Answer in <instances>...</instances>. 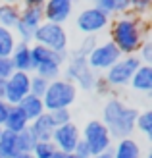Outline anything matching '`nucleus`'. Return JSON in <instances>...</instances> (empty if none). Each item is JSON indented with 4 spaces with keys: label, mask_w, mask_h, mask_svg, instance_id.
<instances>
[{
    "label": "nucleus",
    "mask_w": 152,
    "mask_h": 158,
    "mask_svg": "<svg viewBox=\"0 0 152 158\" xmlns=\"http://www.w3.org/2000/svg\"><path fill=\"white\" fill-rule=\"evenodd\" d=\"M110 41L117 46L123 56L137 54L141 44L148 39V21L133 12L116 15L110 19Z\"/></svg>",
    "instance_id": "obj_1"
},
{
    "label": "nucleus",
    "mask_w": 152,
    "mask_h": 158,
    "mask_svg": "<svg viewBox=\"0 0 152 158\" xmlns=\"http://www.w3.org/2000/svg\"><path fill=\"white\" fill-rule=\"evenodd\" d=\"M139 116V110L133 106H127L121 98L110 97L102 108V118L100 122L108 127L110 135L114 141L131 137L135 131V120Z\"/></svg>",
    "instance_id": "obj_2"
},
{
    "label": "nucleus",
    "mask_w": 152,
    "mask_h": 158,
    "mask_svg": "<svg viewBox=\"0 0 152 158\" xmlns=\"http://www.w3.org/2000/svg\"><path fill=\"white\" fill-rule=\"evenodd\" d=\"M69 50L54 52L41 44H31V58H33V73L44 77L46 81H54L60 77L64 64L68 62Z\"/></svg>",
    "instance_id": "obj_3"
},
{
    "label": "nucleus",
    "mask_w": 152,
    "mask_h": 158,
    "mask_svg": "<svg viewBox=\"0 0 152 158\" xmlns=\"http://www.w3.org/2000/svg\"><path fill=\"white\" fill-rule=\"evenodd\" d=\"M77 87L66 77H58L54 81L48 83L46 91L43 94V104L46 112H52V110H64L75 104L77 100Z\"/></svg>",
    "instance_id": "obj_4"
},
{
    "label": "nucleus",
    "mask_w": 152,
    "mask_h": 158,
    "mask_svg": "<svg viewBox=\"0 0 152 158\" xmlns=\"http://www.w3.org/2000/svg\"><path fill=\"white\" fill-rule=\"evenodd\" d=\"M66 68V79H69L77 89L83 91H92L94 83H97V73L92 72L87 64L85 56H79L77 52H71L68 56V62L64 64Z\"/></svg>",
    "instance_id": "obj_5"
},
{
    "label": "nucleus",
    "mask_w": 152,
    "mask_h": 158,
    "mask_svg": "<svg viewBox=\"0 0 152 158\" xmlns=\"http://www.w3.org/2000/svg\"><path fill=\"white\" fill-rule=\"evenodd\" d=\"M81 141L89 147L92 156L110 151L114 145V139H112L108 127L100 120H89L85 123V127L81 129Z\"/></svg>",
    "instance_id": "obj_6"
},
{
    "label": "nucleus",
    "mask_w": 152,
    "mask_h": 158,
    "mask_svg": "<svg viewBox=\"0 0 152 158\" xmlns=\"http://www.w3.org/2000/svg\"><path fill=\"white\" fill-rule=\"evenodd\" d=\"M33 43L46 46V48H50L54 52H64V50H68L69 37H68V31L64 25L43 21L41 25H39V29L35 31V35H33Z\"/></svg>",
    "instance_id": "obj_7"
},
{
    "label": "nucleus",
    "mask_w": 152,
    "mask_h": 158,
    "mask_svg": "<svg viewBox=\"0 0 152 158\" xmlns=\"http://www.w3.org/2000/svg\"><path fill=\"white\" fill-rule=\"evenodd\" d=\"M141 66V60L137 58V54H129V56H121L110 69L104 72V79L110 85V89H121L127 87L131 81L133 73L137 72V68Z\"/></svg>",
    "instance_id": "obj_8"
},
{
    "label": "nucleus",
    "mask_w": 152,
    "mask_h": 158,
    "mask_svg": "<svg viewBox=\"0 0 152 158\" xmlns=\"http://www.w3.org/2000/svg\"><path fill=\"white\" fill-rule=\"evenodd\" d=\"M121 56L123 54L117 50V46L108 39V41H102L92 48V52L87 56V64H89V68L94 73L106 72V69H110Z\"/></svg>",
    "instance_id": "obj_9"
},
{
    "label": "nucleus",
    "mask_w": 152,
    "mask_h": 158,
    "mask_svg": "<svg viewBox=\"0 0 152 158\" xmlns=\"http://www.w3.org/2000/svg\"><path fill=\"white\" fill-rule=\"evenodd\" d=\"M110 15L100 12L97 6H87L75 18V27L83 35H98L110 25Z\"/></svg>",
    "instance_id": "obj_10"
},
{
    "label": "nucleus",
    "mask_w": 152,
    "mask_h": 158,
    "mask_svg": "<svg viewBox=\"0 0 152 158\" xmlns=\"http://www.w3.org/2000/svg\"><path fill=\"white\" fill-rule=\"evenodd\" d=\"M44 21L43 15V8H23L21 6V14H19V21L15 25L14 33L18 37V41L23 43H33V35L39 29V25Z\"/></svg>",
    "instance_id": "obj_11"
},
{
    "label": "nucleus",
    "mask_w": 152,
    "mask_h": 158,
    "mask_svg": "<svg viewBox=\"0 0 152 158\" xmlns=\"http://www.w3.org/2000/svg\"><path fill=\"white\" fill-rule=\"evenodd\" d=\"M29 85H31V73L25 72H14L8 79H4V93L2 98L10 106H18L21 98L29 94Z\"/></svg>",
    "instance_id": "obj_12"
},
{
    "label": "nucleus",
    "mask_w": 152,
    "mask_h": 158,
    "mask_svg": "<svg viewBox=\"0 0 152 158\" xmlns=\"http://www.w3.org/2000/svg\"><path fill=\"white\" fill-rule=\"evenodd\" d=\"M50 141L54 143L56 151H60V152H73L77 143L81 141V129H79L73 122L64 123V125H60V127L54 129Z\"/></svg>",
    "instance_id": "obj_13"
},
{
    "label": "nucleus",
    "mask_w": 152,
    "mask_h": 158,
    "mask_svg": "<svg viewBox=\"0 0 152 158\" xmlns=\"http://www.w3.org/2000/svg\"><path fill=\"white\" fill-rule=\"evenodd\" d=\"M73 6H75V0H46L43 6L44 21L64 25L69 19L71 12H73Z\"/></svg>",
    "instance_id": "obj_14"
},
{
    "label": "nucleus",
    "mask_w": 152,
    "mask_h": 158,
    "mask_svg": "<svg viewBox=\"0 0 152 158\" xmlns=\"http://www.w3.org/2000/svg\"><path fill=\"white\" fill-rule=\"evenodd\" d=\"M12 66L15 72H25V73H33V58H31V44L18 41L14 46V52L10 54Z\"/></svg>",
    "instance_id": "obj_15"
},
{
    "label": "nucleus",
    "mask_w": 152,
    "mask_h": 158,
    "mask_svg": "<svg viewBox=\"0 0 152 158\" xmlns=\"http://www.w3.org/2000/svg\"><path fill=\"white\" fill-rule=\"evenodd\" d=\"M110 152L114 158H142V148L141 143L133 137H123V139H117L114 141Z\"/></svg>",
    "instance_id": "obj_16"
},
{
    "label": "nucleus",
    "mask_w": 152,
    "mask_h": 158,
    "mask_svg": "<svg viewBox=\"0 0 152 158\" xmlns=\"http://www.w3.org/2000/svg\"><path fill=\"white\" fill-rule=\"evenodd\" d=\"M129 85L133 87V91L148 94L152 91V66L150 64H141L137 68V72L133 73Z\"/></svg>",
    "instance_id": "obj_17"
},
{
    "label": "nucleus",
    "mask_w": 152,
    "mask_h": 158,
    "mask_svg": "<svg viewBox=\"0 0 152 158\" xmlns=\"http://www.w3.org/2000/svg\"><path fill=\"white\" fill-rule=\"evenodd\" d=\"M29 129L33 131V135L37 137V141H50L52 139V133H54V123L50 120L48 112H44L37 118V120H33L29 123Z\"/></svg>",
    "instance_id": "obj_18"
},
{
    "label": "nucleus",
    "mask_w": 152,
    "mask_h": 158,
    "mask_svg": "<svg viewBox=\"0 0 152 158\" xmlns=\"http://www.w3.org/2000/svg\"><path fill=\"white\" fill-rule=\"evenodd\" d=\"M18 108L21 110L23 114H25V118L29 120V123L37 120L41 114H44L46 110H44V104H43V98L41 97H35V94H27L25 98H21V102L18 104Z\"/></svg>",
    "instance_id": "obj_19"
},
{
    "label": "nucleus",
    "mask_w": 152,
    "mask_h": 158,
    "mask_svg": "<svg viewBox=\"0 0 152 158\" xmlns=\"http://www.w3.org/2000/svg\"><path fill=\"white\" fill-rule=\"evenodd\" d=\"M2 127H4L6 131H12V133H15V135H18L19 131H23V129L29 127V120L25 118V114H23L18 106H10V112H8Z\"/></svg>",
    "instance_id": "obj_20"
},
{
    "label": "nucleus",
    "mask_w": 152,
    "mask_h": 158,
    "mask_svg": "<svg viewBox=\"0 0 152 158\" xmlns=\"http://www.w3.org/2000/svg\"><path fill=\"white\" fill-rule=\"evenodd\" d=\"M19 14H21V6L19 4H8L2 2L0 4V25L6 29H15L19 21Z\"/></svg>",
    "instance_id": "obj_21"
},
{
    "label": "nucleus",
    "mask_w": 152,
    "mask_h": 158,
    "mask_svg": "<svg viewBox=\"0 0 152 158\" xmlns=\"http://www.w3.org/2000/svg\"><path fill=\"white\" fill-rule=\"evenodd\" d=\"M18 152V135L4 129L2 137H0V158H14Z\"/></svg>",
    "instance_id": "obj_22"
},
{
    "label": "nucleus",
    "mask_w": 152,
    "mask_h": 158,
    "mask_svg": "<svg viewBox=\"0 0 152 158\" xmlns=\"http://www.w3.org/2000/svg\"><path fill=\"white\" fill-rule=\"evenodd\" d=\"M15 43H18V37L14 31L0 25V58H10Z\"/></svg>",
    "instance_id": "obj_23"
},
{
    "label": "nucleus",
    "mask_w": 152,
    "mask_h": 158,
    "mask_svg": "<svg viewBox=\"0 0 152 158\" xmlns=\"http://www.w3.org/2000/svg\"><path fill=\"white\" fill-rule=\"evenodd\" d=\"M135 129L141 131L145 137H152V112L150 110H142L139 112L137 120H135Z\"/></svg>",
    "instance_id": "obj_24"
},
{
    "label": "nucleus",
    "mask_w": 152,
    "mask_h": 158,
    "mask_svg": "<svg viewBox=\"0 0 152 158\" xmlns=\"http://www.w3.org/2000/svg\"><path fill=\"white\" fill-rule=\"evenodd\" d=\"M37 145V137L33 135V131L29 127L18 133V148L19 152H33V148Z\"/></svg>",
    "instance_id": "obj_25"
},
{
    "label": "nucleus",
    "mask_w": 152,
    "mask_h": 158,
    "mask_svg": "<svg viewBox=\"0 0 152 158\" xmlns=\"http://www.w3.org/2000/svg\"><path fill=\"white\" fill-rule=\"evenodd\" d=\"M54 152H56V147L52 141H37V145L33 148L35 158H52Z\"/></svg>",
    "instance_id": "obj_26"
},
{
    "label": "nucleus",
    "mask_w": 152,
    "mask_h": 158,
    "mask_svg": "<svg viewBox=\"0 0 152 158\" xmlns=\"http://www.w3.org/2000/svg\"><path fill=\"white\" fill-rule=\"evenodd\" d=\"M50 81H46L44 77L41 75H37V73H31V85H29V93L31 94H35V97H41L43 98V94L46 91V87H48Z\"/></svg>",
    "instance_id": "obj_27"
},
{
    "label": "nucleus",
    "mask_w": 152,
    "mask_h": 158,
    "mask_svg": "<svg viewBox=\"0 0 152 158\" xmlns=\"http://www.w3.org/2000/svg\"><path fill=\"white\" fill-rule=\"evenodd\" d=\"M98 44V39H97V35H85V39L81 41V44L77 46V48L73 50V52H77L79 56H89V54L92 52V48Z\"/></svg>",
    "instance_id": "obj_28"
},
{
    "label": "nucleus",
    "mask_w": 152,
    "mask_h": 158,
    "mask_svg": "<svg viewBox=\"0 0 152 158\" xmlns=\"http://www.w3.org/2000/svg\"><path fill=\"white\" fill-rule=\"evenodd\" d=\"M48 116H50V120L54 123V127H60V125L71 122V112H69L68 108H64V110H52V112H48Z\"/></svg>",
    "instance_id": "obj_29"
},
{
    "label": "nucleus",
    "mask_w": 152,
    "mask_h": 158,
    "mask_svg": "<svg viewBox=\"0 0 152 158\" xmlns=\"http://www.w3.org/2000/svg\"><path fill=\"white\" fill-rule=\"evenodd\" d=\"M137 58L141 60V64H150L152 66V41H150V37L145 39V43L141 44V48L137 52Z\"/></svg>",
    "instance_id": "obj_30"
},
{
    "label": "nucleus",
    "mask_w": 152,
    "mask_h": 158,
    "mask_svg": "<svg viewBox=\"0 0 152 158\" xmlns=\"http://www.w3.org/2000/svg\"><path fill=\"white\" fill-rule=\"evenodd\" d=\"M150 6H152V0H129V8H131L129 12L137 15H145L150 10Z\"/></svg>",
    "instance_id": "obj_31"
},
{
    "label": "nucleus",
    "mask_w": 152,
    "mask_h": 158,
    "mask_svg": "<svg viewBox=\"0 0 152 158\" xmlns=\"http://www.w3.org/2000/svg\"><path fill=\"white\" fill-rule=\"evenodd\" d=\"M15 72L14 69V66H12V60L10 58H0V79H8L12 73Z\"/></svg>",
    "instance_id": "obj_32"
},
{
    "label": "nucleus",
    "mask_w": 152,
    "mask_h": 158,
    "mask_svg": "<svg viewBox=\"0 0 152 158\" xmlns=\"http://www.w3.org/2000/svg\"><path fill=\"white\" fill-rule=\"evenodd\" d=\"M110 4H112V10H114V15H121L131 10L129 0H110Z\"/></svg>",
    "instance_id": "obj_33"
},
{
    "label": "nucleus",
    "mask_w": 152,
    "mask_h": 158,
    "mask_svg": "<svg viewBox=\"0 0 152 158\" xmlns=\"http://www.w3.org/2000/svg\"><path fill=\"white\" fill-rule=\"evenodd\" d=\"M73 154H75L77 158H92V154H91V151H89V147H87L83 141H79V143H77Z\"/></svg>",
    "instance_id": "obj_34"
},
{
    "label": "nucleus",
    "mask_w": 152,
    "mask_h": 158,
    "mask_svg": "<svg viewBox=\"0 0 152 158\" xmlns=\"http://www.w3.org/2000/svg\"><path fill=\"white\" fill-rule=\"evenodd\" d=\"M92 91H97V93H100V94H110V85L106 83V79L104 77H97V83H94V89Z\"/></svg>",
    "instance_id": "obj_35"
},
{
    "label": "nucleus",
    "mask_w": 152,
    "mask_h": 158,
    "mask_svg": "<svg viewBox=\"0 0 152 158\" xmlns=\"http://www.w3.org/2000/svg\"><path fill=\"white\" fill-rule=\"evenodd\" d=\"M8 112H10V104H8L4 98H0V125H4V120H6Z\"/></svg>",
    "instance_id": "obj_36"
},
{
    "label": "nucleus",
    "mask_w": 152,
    "mask_h": 158,
    "mask_svg": "<svg viewBox=\"0 0 152 158\" xmlns=\"http://www.w3.org/2000/svg\"><path fill=\"white\" fill-rule=\"evenodd\" d=\"M46 0H21L23 8H43Z\"/></svg>",
    "instance_id": "obj_37"
},
{
    "label": "nucleus",
    "mask_w": 152,
    "mask_h": 158,
    "mask_svg": "<svg viewBox=\"0 0 152 158\" xmlns=\"http://www.w3.org/2000/svg\"><path fill=\"white\" fill-rule=\"evenodd\" d=\"M52 158H77L73 152H60V151H56Z\"/></svg>",
    "instance_id": "obj_38"
},
{
    "label": "nucleus",
    "mask_w": 152,
    "mask_h": 158,
    "mask_svg": "<svg viewBox=\"0 0 152 158\" xmlns=\"http://www.w3.org/2000/svg\"><path fill=\"white\" fill-rule=\"evenodd\" d=\"M14 158H35V156H33V152H18Z\"/></svg>",
    "instance_id": "obj_39"
},
{
    "label": "nucleus",
    "mask_w": 152,
    "mask_h": 158,
    "mask_svg": "<svg viewBox=\"0 0 152 158\" xmlns=\"http://www.w3.org/2000/svg\"><path fill=\"white\" fill-rule=\"evenodd\" d=\"M92 158H114V156H112V152H110V151H106V152L97 154V156H92Z\"/></svg>",
    "instance_id": "obj_40"
},
{
    "label": "nucleus",
    "mask_w": 152,
    "mask_h": 158,
    "mask_svg": "<svg viewBox=\"0 0 152 158\" xmlns=\"http://www.w3.org/2000/svg\"><path fill=\"white\" fill-rule=\"evenodd\" d=\"M2 93H4V81L0 79V98H2Z\"/></svg>",
    "instance_id": "obj_41"
},
{
    "label": "nucleus",
    "mask_w": 152,
    "mask_h": 158,
    "mask_svg": "<svg viewBox=\"0 0 152 158\" xmlns=\"http://www.w3.org/2000/svg\"><path fill=\"white\" fill-rule=\"evenodd\" d=\"M2 2H8V4H19L21 0H2Z\"/></svg>",
    "instance_id": "obj_42"
},
{
    "label": "nucleus",
    "mask_w": 152,
    "mask_h": 158,
    "mask_svg": "<svg viewBox=\"0 0 152 158\" xmlns=\"http://www.w3.org/2000/svg\"><path fill=\"white\" fill-rule=\"evenodd\" d=\"M2 133H4V127H2V125H0V137H2Z\"/></svg>",
    "instance_id": "obj_43"
},
{
    "label": "nucleus",
    "mask_w": 152,
    "mask_h": 158,
    "mask_svg": "<svg viewBox=\"0 0 152 158\" xmlns=\"http://www.w3.org/2000/svg\"><path fill=\"white\" fill-rule=\"evenodd\" d=\"M142 158H152V156H150V154H145V156H142Z\"/></svg>",
    "instance_id": "obj_44"
},
{
    "label": "nucleus",
    "mask_w": 152,
    "mask_h": 158,
    "mask_svg": "<svg viewBox=\"0 0 152 158\" xmlns=\"http://www.w3.org/2000/svg\"><path fill=\"white\" fill-rule=\"evenodd\" d=\"M89 2H94V0H89Z\"/></svg>",
    "instance_id": "obj_45"
}]
</instances>
